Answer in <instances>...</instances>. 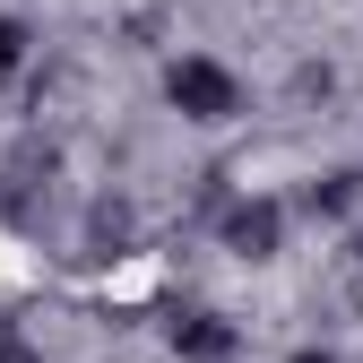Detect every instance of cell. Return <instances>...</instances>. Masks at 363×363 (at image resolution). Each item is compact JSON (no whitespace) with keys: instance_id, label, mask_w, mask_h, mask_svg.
<instances>
[{"instance_id":"6","label":"cell","mask_w":363,"mask_h":363,"mask_svg":"<svg viewBox=\"0 0 363 363\" xmlns=\"http://www.w3.org/2000/svg\"><path fill=\"white\" fill-rule=\"evenodd\" d=\"M286 363H346V354H329V346H294Z\"/></svg>"},{"instance_id":"4","label":"cell","mask_w":363,"mask_h":363,"mask_svg":"<svg viewBox=\"0 0 363 363\" xmlns=\"http://www.w3.org/2000/svg\"><path fill=\"white\" fill-rule=\"evenodd\" d=\"M26 43H35L26 18H0V78H18V69H26Z\"/></svg>"},{"instance_id":"5","label":"cell","mask_w":363,"mask_h":363,"mask_svg":"<svg viewBox=\"0 0 363 363\" xmlns=\"http://www.w3.org/2000/svg\"><path fill=\"white\" fill-rule=\"evenodd\" d=\"M0 363H35V354H26V337H18V329H0Z\"/></svg>"},{"instance_id":"1","label":"cell","mask_w":363,"mask_h":363,"mask_svg":"<svg viewBox=\"0 0 363 363\" xmlns=\"http://www.w3.org/2000/svg\"><path fill=\"white\" fill-rule=\"evenodd\" d=\"M164 104H173L182 121H234V113H242V78L225 69L216 52H182V61L164 69Z\"/></svg>"},{"instance_id":"3","label":"cell","mask_w":363,"mask_h":363,"mask_svg":"<svg viewBox=\"0 0 363 363\" xmlns=\"http://www.w3.org/2000/svg\"><path fill=\"white\" fill-rule=\"evenodd\" d=\"M234 346H242V337L225 329L216 311H191V320H173V354H182V363H225Z\"/></svg>"},{"instance_id":"2","label":"cell","mask_w":363,"mask_h":363,"mask_svg":"<svg viewBox=\"0 0 363 363\" xmlns=\"http://www.w3.org/2000/svg\"><path fill=\"white\" fill-rule=\"evenodd\" d=\"M277 242H286V208L268 199V191H251V199L225 208V251H242V259H277Z\"/></svg>"}]
</instances>
